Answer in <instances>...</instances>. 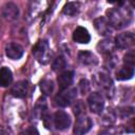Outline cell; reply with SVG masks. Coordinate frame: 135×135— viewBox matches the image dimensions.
I'll list each match as a JSON object with an SVG mask.
<instances>
[{"mask_svg": "<svg viewBox=\"0 0 135 135\" xmlns=\"http://www.w3.org/2000/svg\"><path fill=\"white\" fill-rule=\"evenodd\" d=\"M88 103L90 110L95 114H100L104 108V97L101 93L94 92L88 97Z\"/></svg>", "mask_w": 135, "mask_h": 135, "instance_id": "4", "label": "cell"}, {"mask_svg": "<svg viewBox=\"0 0 135 135\" xmlns=\"http://www.w3.org/2000/svg\"><path fill=\"white\" fill-rule=\"evenodd\" d=\"M78 60L83 65H93L97 63V58L90 51H80L78 53Z\"/></svg>", "mask_w": 135, "mask_h": 135, "instance_id": "16", "label": "cell"}, {"mask_svg": "<svg viewBox=\"0 0 135 135\" xmlns=\"http://www.w3.org/2000/svg\"><path fill=\"white\" fill-rule=\"evenodd\" d=\"M100 135H120V132L118 129H116L114 127H109V128L104 129L100 133Z\"/></svg>", "mask_w": 135, "mask_h": 135, "instance_id": "24", "label": "cell"}, {"mask_svg": "<svg viewBox=\"0 0 135 135\" xmlns=\"http://www.w3.org/2000/svg\"><path fill=\"white\" fill-rule=\"evenodd\" d=\"M73 40L77 43H81V44H86L90 42L91 40V36L89 31L85 27L82 26H78L75 28V31L73 32Z\"/></svg>", "mask_w": 135, "mask_h": 135, "instance_id": "11", "label": "cell"}, {"mask_svg": "<svg viewBox=\"0 0 135 135\" xmlns=\"http://www.w3.org/2000/svg\"><path fill=\"white\" fill-rule=\"evenodd\" d=\"M115 42L113 39L111 38H105L101 41H99V43L97 44V50L99 53L104 54V55H111L113 53V51L115 50Z\"/></svg>", "mask_w": 135, "mask_h": 135, "instance_id": "13", "label": "cell"}, {"mask_svg": "<svg viewBox=\"0 0 135 135\" xmlns=\"http://www.w3.org/2000/svg\"><path fill=\"white\" fill-rule=\"evenodd\" d=\"M65 65H66V61H65L64 57L63 56H58L54 59V61L52 63V69L55 72H61L65 69Z\"/></svg>", "mask_w": 135, "mask_h": 135, "instance_id": "20", "label": "cell"}, {"mask_svg": "<svg viewBox=\"0 0 135 135\" xmlns=\"http://www.w3.org/2000/svg\"><path fill=\"white\" fill-rule=\"evenodd\" d=\"M0 135H9V132H7L4 127L0 126Z\"/></svg>", "mask_w": 135, "mask_h": 135, "instance_id": "27", "label": "cell"}, {"mask_svg": "<svg viewBox=\"0 0 135 135\" xmlns=\"http://www.w3.org/2000/svg\"><path fill=\"white\" fill-rule=\"evenodd\" d=\"M123 62H124V65H129V66H134L135 64V52L133 50L129 51L124 57H123Z\"/></svg>", "mask_w": 135, "mask_h": 135, "instance_id": "22", "label": "cell"}, {"mask_svg": "<svg viewBox=\"0 0 135 135\" xmlns=\"http://www.w3.org/2000/svg\"><path fill=\"white\" fill-rule=\"evenodd\" d=\"M80 9V3L79 2H68L64 6H63V14L66 16H75L76 14H78Z\"/></svg>", "mask_w": 135, "mask_h": 135, "instance_id": "19", "label": "cell"}, {"mask_svg": "<svg viewBox=\"0 0 135 135\" xmlns=\"http://www.w3.org/2000/svg\"><path fill=\"white\" fill-rule=\"evenodd\" d=\"M73 78H74V72H72V71H65V72L61 73L57 79L60 90H65L68 88H70V85L73 82Z\"/></svg>", "mask_w": 135, "mask_h": 135, "instance_id": "15", "label": "cell"}, {"mask_svg": "<svg viewBox=\"0 0 135 135\" xmlns=\"http://www.w3.org/2000/svg\"><path fill=\"white\" fill-rule=\"evenodd\" d=\"M33 55L36 60L42 64H46L50 61V47L45 40H39L33 47Z\"/></svg>", "mask_w": 135, "mask_h": 135, "instance_id": "2", "label": "cell"}, {"mask_svg": "<svg viewBox=\"0 0 135 135\" xmlns=\"http://www.w3.org/2000/svg\"><path fill=\"white\" fill-rule=\"evenodd\" d=\"M13 81V73L6 68H0V86H8Z\"/></svg>", "mask_w": 135, "mask_h": 135, "instance_id": "17", "label": "cell"}, {"mask_svg": "<svg viewBox=\"0 0 135 135\" xmlns=\"http://www.w3.org/2000/svg\"><path fill=\"white\" fill-rule=\"evenodd\" d=\"M73 109H74V113H75V115L79 116V115H81V114L83 113V111H84L85 108H84V105H83V103H82L81 101H77Z\"/></svg>", "mask_w": 135, "mask_h": 135, "instance_id": "25", "label": "cell"}, {"mask_svg": "<svg viewBox=\"0 0 135 135\" xmlns=\"http://www.w3.org/2000/svg\"><path fill=\"white\" fill-rule=\"evenodd\" d=\"M93 126V122L90 117L84 115H79L75 126H74V134L75 135H84L88 133Z\"/></svg>", "mask_w": 135, "mask_h": 135, "instance_id": "6", "label": "cell"}, {"mask_svg": "<svg viewBox=\"0 0 135 135\" xmlns=\"http://www.w3.org/2000/svg\"><path fill=\"white\" fill-rule=\"evenodd\" d=\"M5 54L13 60L20 59L23 56V47L16 42H11L5 47Z\"/></svg>", "mask_w": 135, "mask_h": 135, "instance_id": "10", "label": "cell"}, {"mask_svg": "<svg viewBox=\"0 0 135 135\" xmlns=\"http://www.w3.org/2000/svg\"><path fill=\"white\" fill-rule=\"evenodd\" d=\"M77 97V90L75 88H68L65 90H61L55 97V104L61 108L68 107L72 104V102Z\"/></svg>", "mask_w": 135, "mask_h": 135, "instance_id": "3", "label": "cell"}, {"mask_svg": "<svg viewBox=\"0 0 135 135\" xmlns=\"http://www.w3.org/2000/svg\"><path fill=\"white\" fill-rule=\"evenodd\" d=\"M27 89H28V83L26 80H21L16 82L11 90V93L14 97L17 98H24L27 94Z\"/></svg>", "mask_w": 135, "mask_h": 135, "instance_id": "12", "label": "cell"}, {"mask_svg": "<svg viewBox=\"0 0 135 135\" xmlns=\"http://www.w3.org/2000/svg\"><path fill=\"white\" fill-rule=\"evenodd\" d=\"M133 75H134V68L129 66V65H123L116 72V79L117 80H129L133 77Z\"/></svg>", "mask_w": 135, "mask_h": 135, "instance_id": "18", "label": "cell"}, {"mask_svg": "<svg viewBox=\"0 0 135 135\" xmlns=\"http://www.w3.org/2000/svg\"><path fill=\"white\" fill-rule=\"evenodd\" d=\"M3 16L5 17V19L12 21V20H15L18 18V15H19V9H18V6L15 4V3H12V2H8L6 3L4 6H3Z\"/></svg>", "mask_w": 135, "mask_h": 135, "instance_id": "14", "label": "cell"}, {"mask_svg": "<svg viewBox=\"0 0 135 135\" xmlns=\"http://www.w3.org/2000/svg\"><path fill=\"white\" fill-rule=\"evenodd\" d=\"M96 83L98 84L99 88H101V90L105 92L108 97H112L114 93V85H113V81L111 77L108 74L102 73V72L98 73L96 75Z\"/></svg>", "mask_w": 135, "mask_h": 135, "instance_id": "5", "label": "cell"}, {"mask_svg": "<svg viewBox=\"0 0 135 135\" xmlns=\"http://www.w3.org/2000/svg\"><path fill=\"white\" fill-rule=\"evenodd\" d=\"M94 26L96 31L99 33V35L102 36H109L112 33V26L109 23V21L104 17H98L94 20Z\"/></svg>", "mask_w": 135, "mask_h": 135, "instance_id": "9", "label": "cell"}, {"mask_svg": "<svg viewBox=\"0 0 135 135\" xmlns=\"http://www.w3.org/2000/svg\"><path fill=\"white\" fill-rule=\"evenodd\" d=\"M53 123L54 126L56 127L57 130H65L70 127L71 124V118H70V115L64 112V111H57L55 114H54V118H53Z\"/></svg>", "mask_w": 135, "mask_h": 135, "instance_id": "7", "label": "cell"}, {"mask_svg": "<svg viewBox=\"0 0 135 135\" xmlns=\"http://www.w3.org/2000/svg\"><path fill=\"white\" fill-rule=\"evenodd\" d=\"M108 21L111 24L112 27L116 30H121L126 26H128L133 18V13L131 8H124L121 6L110 8L107 12Z\"/></svg>", "mask_w": 135, "mask_h": 135, "instance_id": "1", "label": "cell"}, {"mask_svg": "<svg viewBox=\"0 0 135 135\" xmlns=\"http://www.w3.org/2000/svg\"><path fill=\"white\" fill-rule=\"evenodd\" d=\"M23 135H39V132L35 127H28L23 132Z\"/></svg>", "mask_w": 135, "mask_h": 135, "instance_id": "26", "label": "cell"}, {"mask_svg": "<svg viewBox=\"0 0 135 135\" xmlns=\"http://www.w3.org/2000/svg\"><path fill=\"white\" fill-rule=\"evenodd\" d=\"M79 90L81 94H86L90 90V82L86 79H81L79 82Z\"/></svg>", "mask_w": 135, "mask_h": 135, "instance_id": "23", "label": "cell"}, {"mask_svg": "<svg viewBox=\"0 0 135 135\" xmlns=\"http://www.w3.org/2000/svg\"><path fill=\"white\" fill-rule=\"evenodd\" d=\"M134 41H135V38H134V35L131 32L119 34L118 36H116V38L114 40L115 46L118 47V49H121V50L131 47L134 44Z\"/></svg>", "mask_w": 135, "mask_h": 135, "instance_id": "8", "label": "cell"}, {"mask_svg": "<svg viewBox=\"0 0 135 135\" xmlns=\"http://www.w3.org/2000/svg\"><path fill=\"white\" fill-rule=\"evenodd\" d=\"M40 90L44 95H51L54 90V83L50 79H43L40 82Z\"/></svg>", "mask_w": 135, "mask_h": 135, "instance_id": "21", "label": "cell"}]
</instances>
